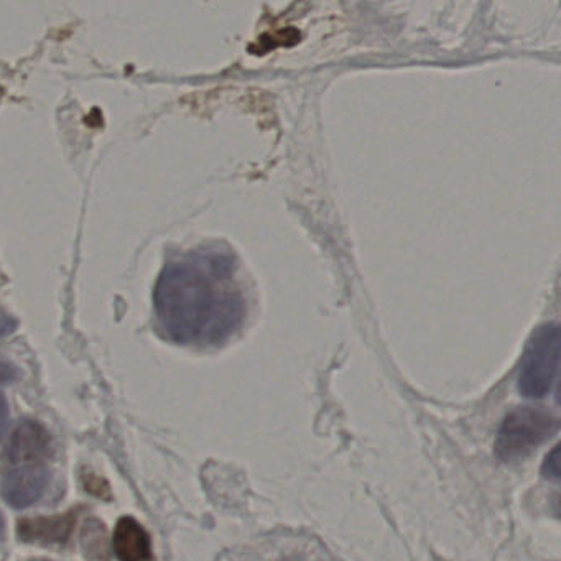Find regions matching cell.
Returning <instances> with one entry per match:
<instances>
[{
    "label": "cell",
    "instance_id": "1",
    "mask_svg": "<svg viewBox=\"0 0 561 561\" xmlns=\"http://www.w3.org/2000/svg\"><path fill=\"white\" fill-rule=\"evenodd\" d=\"M231 252L208 249L163 268L153 304L163 333L179 344H221L244 323L245 295Z\"/></svg>",
    "mask_w": 561,
    "mask_h": 561
},
{
    "label": "cell",
    "instance_id": "2",
    "mask_svg": "<svg viewBox=\"0 0 561 561\" xmlns=\"http://www.w3.org/2000/svg\"><path fill=\"white\" fill-rule=\"evenodd\" d=\"M560 428V420L540 407H518L512 410L495 438L494 451L505 462L520 461Z\"/></svg>",
    "mask_w": 561,
    "mask_h": 561
},
{
    "label": "cell",
    "instance_id": "3",
    "mask_svg": "<svg viewBox=\"0 0 561 561\" xmlns=\"http://www.w3.org/2000/svg\"><path fill=\"white\" fill-rule=\"evenodd\" d=\"M560 370V330L554 324L538 328L525 347L518 370V392L527 399H543L557 387Z\"/></svg>",
    "mask_w": 561,
    "mask_h": 561
},
{
    "label": "cell",
    "instance_id": "4",
    "mask_svg": "<svg viewBox=\"0 0 561 561\" xmlns=\"http://www.w3.org/2000/svg\"><path fill=\"white\" fill-rule=\"evenodd\" d=\"M50 482V469L47 462L8 466L2 476V494L15 508L35 504L47 491Z\"/></svg>",
    "mask_w": 561,
    "mask_h": 561
},
{
    "label": "cell",
    "instance_id": "5",
    "mask_svg": "<svg viewBox=\"0 0 561 561\" xmlns=\"http://www.w3.org/2000/svg\"><path fill=\"white\" fill-rule=\"evenodd\" d=\"M50 455V435L45 432L44 426L25 420L12 433L4 459L8 466L31 465V462H47Z\"/></svg>",
    "mask_w": 561,
    "mask_h": 561
},
{
    "label": "cell",
    "instance_id": "6",
    "mask_svg": "<svg viewBox=\"0 0 561 561\" xmlns=\"http://www.w3.org/2000/svg\"><path fill=\"white\" fill-rule=\"evenodd\" d=\"M77 512L57 515V517L24 518L19 524V537L31 543H65L73 530Z\"/></svg>",
    "mask_w": 561,
    "mask_h": 561
},
{
    "label": "cell",
    "instance_id": "7",
    "mask_svg": "<svg viewBox=\"0 0 561 561\" xmlns=\"http://www.w3.org/2000/svg\"><path fill=\"white\" fill-rule=\"evenodd\" d=\"M114 550L119 561H147L150 540L142 525L133 517L119 518L114 531Z\"/></svg>",
    "mask_w": 561,
    "mask_h": 561
},
{
    "label": "cell",
    "instance_id": "8",
    "mask_svg": "<svg viewBox=\"0 0 561 561\" xmlns=\"http://www.w3.org/2000/svg\"><path fill=\"white\" fill-rule=\"evenodd\" d=\"M541 474L551 479V481L560 479V446H554L545 459L543 466H541Z\"/></svg>",
    "mask_w": 561,
    "mask_h": 561
},
{
    "label": "cell",
    "instance_id": "9",
    "mask_svg": "<svg viewBox=\"0 0 561 561\" xmlns=\"http://www.w3.org/2000/svg\"><path fill=\"white\" fill-rule=\"evenodd\" d=\"M9 422V407L5 397L0 393V438L4 435Z\"/></svg>",
    "mask_w": 561,
    "mask_h": 561
},
{
    "label": "cell",
    "instance_id": "10",
    "mask_svg": "<svg viewBox=\"0 0 561 561\" xmlns=\"http://www.w3.org/2000/svg\"><path fill=\"white\" fill-rule=\"evenodd\" d=\"M4 528V520H2V515H0V531Z\"/></svg>",
    "mask_w": 561,
    "mask_h": 561
}]
</instances>
